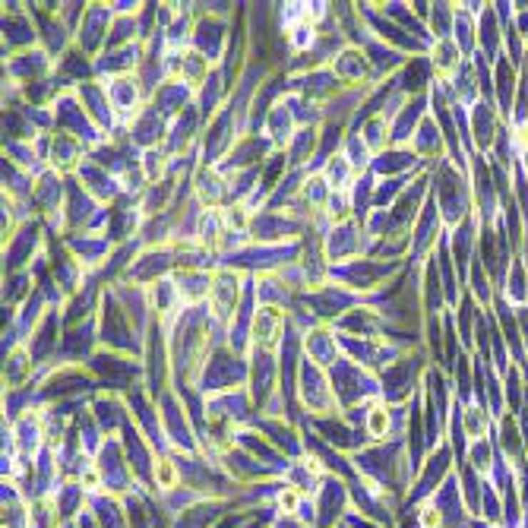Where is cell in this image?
Here are the masks:
<instances>
[{
  "instance_id": "6da1fadb",
  "label": "cell",
  "mask_w": 528,
  "mask_h": 528,
  "mask_svg": "<svg viewBox=\"0 0 528 528\" xmlns=\"http://www.w3.org/2000/svg\"><path fill=\"white\" fill-rule=\"evenodd\" d=\"M462 424H465V430H468V437L472 440H478L484 430H487V415L481 412V408H468L465 415H462Z\"/></svg>"
},
{
  "instance_id": "7a4b0ae2",
  "label": "cell",
  "mask_w": 528,
  "mask_h": 528,
  "mask_svg": "<svg viewBox=\"0 0 528 528\" xmlns=\"http://www.w3.org/2000/svg\"><path fill=\"white\" fill-rule=\"evenodd\" d=\"M367 427H370L373 437H386V427H390V415H386V408H373Z\"/></svg>"
},
{
  "instance_id": "3957f363",
  "label": "cell",
  "mask_w": 528,
  "mask_h": 528,
  "mask_svg": "<svg viewBox=\"0 0 528 528\" xmlns=\"http://www.w3.org/2000/svg\"><path fill=\"white\" fill-rule=\"evenodd\" d=\"M156 478H158V487H174V481H178V472H174L171 462H158Z\"/></svg>"
},
{
  "instance_id": "277c9868",
  "label": "cell",
  "mask_w": 528,
  "mask_h": 528,
  "mask_svg": "<svg viewBox=\"0 0 528 528\" xmlns=\"http://www.w3.org/2000/svg\"><path fill=\"white\" fill-rule=\"evenodd\" d=\"M512 146H516L522 156L528 152V123H519V127L512 130Z\"/></svg>"
},
{
  "instance_id": "5b68a950",
  "label": "cell",
  "mask_w": 528,
  "mask_h": 528,
  "mask_svg": "<svg viewBox=\"0 0 528 528\" xmlns=\"http://www.w3.org/2000/svg\"><path fill=\"white\" fill-rule=\"evenodd\" d=\"M421 525L424 528H437L440 525V512L437 509H421Z\"/></svg>"
},
{
  "instance_id": "8992f818",
  "label": "cell",
  "mask_w": 528,
  "mask_h": 528,
  "mask_svg": "<svg viewBox=\"0 0 528 528\" xmlns=\"http://www.w3.org/2000/svg\"><path fill=\"white\" fill-rule=\"evenodd\" d=\"M278 503H282V509H295V506H298V494H295V490H285V494L282 497H278Z\"/></svg>"
},
{
  "instance_id": "52a82bcc",
  "label": "cell",
  "mask_w": 528,
  "mask_h": 528,
  "mask_svg": "<svg viewBox=\"0 0 528 528\" xmlns=\"http://www.w3.org/2000/svg\"><path fill=\"white\" fill-rule=\"evenodd\" d=\"M83 484H86V487H98V474H95V472H86V474H83Z\"/></svg>"
}]
</instances>
